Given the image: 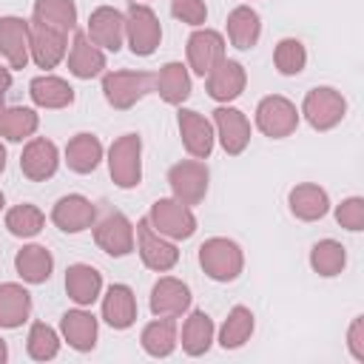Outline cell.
Masks as SVG:
<instances>
[{
	"label": "cell",
	"mask_w": 364,
	"mask_h": 364,
	"mask_svg": "<svg viewBox=\"0 0 364 364\" xmlns=\"http://www.w3.org/2000/svg\"><path fill=\"white\" fill-rule=\"evenodd\" d=\"M154 85H156V77L148 71H111L102 77V94L108 105H114L117 111H128L134 102L151 94Z\"/></svg>",
	"instance_id": "obj_1"
},
{
	"label": "cell",
	"mask_w": 364,
	"mask_h": 364,
	"mask_svg": "<svg viewBox=\"0 0 364 364\" xmlns=\"http://www.w3.org/2000/svg\"><path fill=\"white\" fill-rule=\"evenodd\" d=\"M199 264L202 270L213 279V282H233L239 273H242V250L236 242L230 239H222V236H213L208 242H202L199 247Z\"/></svg>",
	"instance_id": "obj_2"
},
{
	"label": "cell",
	"mask_w": 364,
	"mask_h": 364,
	"mask_svg": "<svg viewBox=\"0 0 364 364\" xmlns=\"http://www.w3.org/2000/svg\"><path fill=\"white\" fill-rule=\"evenodd\" d=\"M142 139L136 134H122L114 139L108 151V171L114 185L119 188H136L142 179Z\"/></svg>",
	"instance_id": "obj_3"
},
{
	"label": "cell",
	"mask_w": 364,
	"mask_h": 364,
	"mask_svg": "<svg viewBox=\"0 0 364 364\" xmlns=\"http://www.w3.org/2000/svg\"><path fill=\"white\" fill-rule=\"evenodd\" d=\"M125 37H128V46L136 57H148L156 51L159 40H162V28H159V20L154 14L151 6L145 3H131L128 11H125Z\"/></svg>",
	"instance_id": "obj_4"
},
{
	"label": "cell",
	"mask_w": 364,
	"mask_h": 364,
	"mask_svg": "<svg viewBox=\"0 0 364 364\" xmlns=\"http://www.w3.org/2000/svg\"><path fill=\"white\" fill-rule=\"evenodd\" d=\"M344 111H347V100L336 88H330V85H321V88L307 91V97L301 102V114H304V119L316 131L336 128L344 119Z\"/></svg>",
	"instance_id": "obj_5"
},
{
	"label": "cell",
	"mask_w": 364,
	"mask_h": 364,
	"mask_svg": "<svg viewBox=\"0 0 364 364\" xmlns=\"http://www.w3.org/2000/svg\"><path fill=\"white\" fill-rule=\"evenodd\" d=\"M148 222L159 236H168V239H191L196 230V216L179 199H156L151 205Z\"/></svg>",
	"instance_id": "obj_6"
},
{
	"label": "cell",
	"mask_w": 364,
	"mask_h": 364,
	"mask_svg": "<svg viewBox=\"0 0 364 364\" xmlns=\"http://www.w3.org/2000/svg\"><path fill=\"white\" fill-rule=\"evenodd\" d=\"M256 125L264 136H273V139H282V136H290L299 125V111L296 105L287 100V97H279V94H270L264 97L259 105H256Z\"/></svg>",
	"instance_id": "obj_7"
},
{
	"label": "cell",
	"mask_w": 364,
	"mask_h": 364,
	"mask_svg": "<svg viewBox=\"0 0 364 364\" xmlns=\"http://www.w3.org/2000/svg\"><path fill=\"white\" fill-rule=\"evenodd\" d=\"M94 242L108 256H128L134 250V228L119 210L105 208L94 225Z\"/></svg>",
	"instance_id": "obj_8"
},
{
	"label": "cell",
	"mask_w": 364,
	"mask_h": 364,
	"mask_svg": "<svg viewBox=\"0 0 364 364\" xmlns=\"http://www.w3.org/2000/svg\"><path fill=\"white\" fill-rule=\"evenodd\" d=\"M168 182H171L173 199H179L182 205H199L208 193V168L199 159L176 162L168 171Z\"/></svg>",
	"instance_id": "obj_9"
},
{
	"label": "cell",
	"mask_w": 364,
	"mask_h": 364,
	"mask_svg": "<svg viewBox=\"0 0 364 364\" xmlns=\"http://www.w3.org/2000/svg\"><path fill=\"white\" fill-rule=\"evenodd\" d=\"M136 242H139V256H142L145 267H151L156 273H165V270H171L179 262V250L168 239H162L151 228L148 219H139V225H136Z\"/></svg>",
	"instance_id": "obj_10"
},
{
	"label": "cell",
	"mask_w": 364,
	"mask_h": 364,
	"mask_svg": "<svg viewBox=\"0 0 364 364\" xmlns=\"http://www.w3.org/2000/svg\"><path fill=\"white\" fill-rule=\"evenodd\" d=\"M85 34L91 37L94 46L108 48V51H119L122 40H125V14H119L111 6H100L91 11Z\"/></svg>",
	"instance_id": "obj_11"
},
{
	"label": "cell",
	"mask_w": 364,
	"mask_h": 364,
	"mask_svg": "<svg viewBox=\"0 0 364 364\" xmlns=\"http://www.w3.org/2000/svg\"><path fill=\"white\" fill-rule=\"evenodd\" d=\"M28 54L40 68H54L65 54V34L37 20L28 23Z\"/></svg>",
	"instance_id": "obj_12"
},
{
	"label": "cell",
	"mask_w": 364,
	"mask_h": 364,
	"mask_svg": "<svg viewBox=\"0 0 364 364\" xmlns=\"http://www.w3.org/2000/svg\"><path fill=\"white\" fill-rule=\"evenodd\" d=\"M219 60H225V40L219 31L199 28L188 37V63L199 77H205Z\"/></svg>",
	"instance_id": "obj_13"
},
{
	"label": "cell",
	"mask_w": 364,
	"mask_h": 364,
	"mask_svg": "<svg viewBox=\"0 0 364 364\" xmlns=\"http://www.w3.org/2000/svg\"><path fill=\"white\" fill-rule=\"evenodd\" d=\"M94 219H97V208L80 193H68V196L57 199V205L51 210V222L63 233H80V230L91 228Z\"/></svg>",
	"instance_id": "obj_14"
},
{
	"label": "cell",
	"mask_w": 364,
	"mask_h": 364,
	"mask_svg": "<svg viewBox=\"0 0 364 364\" xmlns=\"http://www.w3.org/2000/svg\"><path fill=\"white\" fill-rule=\"evenodd\" d=\"M205 77H208V80H205L208 94H210L213 100H219V102L236 100V97L245 91V80H247L242 63H236V60H219Z\"/></svg>",
	"instance_id": "obj_15"
},
{
	"label": "cell",
	"mask_w": 364,
	"mask_h": 364,
	"mask_svg": "<svg viewBox=\"0 0 364 364\" xmlns=\"http://www.w3.org/2000/svg\"><path fill=\"white\" fill-rule=\"evenodd\" d=\"M176 122H179V136H182L185 151L191 156H196V159L210 156V151H213V128H210V122L202 114L188 111V108L179 111Z\"/></svg>",
	"instance_id": "obj_16"
},
{
	"label": "cell",
	"mask_w": 364,
	"mask_h": 364,
	"mask_svg": "<svg viewBox=\"0 0 364 364\" xmlns=\"http://www.w3.org/2000/svg\"><path fill=\"white\" fill-rule=\"evenodd\" d=\"M188 307H191V290H188L185 282L165 276V279H159V282L151 287V313H154V316L176 318V316H182Z\"/></svg>",
	"instance_id": "obj_17"
},
{
	"label": "cell",
	"mask_w": 364,
	"mask_h": 364,
	"mask_svg": "<svg viewBox=\"0 0 364 364\" xmlns=\"http://www.w3.org/2000/svg\"><path fill=\"white\" fill-rule=\"evenodd\" d=\"M57 145L51 139H43V136H34L26 148H23V156H20V171L31 179V182H43L48 176H54L57 171Z\"/></svg>",
	"instance_id": "obj_18"
},
{
	"label": "cell",
	"mask_w": 364,
	"mask_h": 364,
	"mask_svg": "<svg viewBox=\"0 0 364 364\" xmlns=\"http://www.w3.org/2000/svg\"><path fill=\"white\" fill-rule=\"evenodd\" d=\"M213 122H216L219 142H222V148L230 156H236V154H242L247 148V142H250V122L245 119L242 111H236V108H216L213 111Z\"/></svg>",
	"instance_id": "obj_19"
},
{
	"label": "cell",
	"mask_w": 364,
	"mask_h": 364,
	"mask_svg": "<svg viewBox=\"0 0 364 364\" xmlns=\"http://www.w3.org/2000/svg\"><path fill=\"white\" fill-rule=\"evenodd\" d=\"M0 54L11 68H26L28 63V20L0 17Z\"/></svg>",
	"instance_id": "obj_20"
},
{
	"label": "cell",
	"mask_w": 364,
	"mask_h": 364,
	"mask_svg": "<svg viewBox=\"0 0 364 364\" xmlns=\"http://www.w3.org/2000/svg\"><path fill=\"white\" fill-rule=\"evenodd\" d=\"M102 68H105V54L100 51V46H94L85 31H77L68 51V71L80 80H91Z\"/></svg>",
	"instance_id": "obj_21"
},
{
	"label": "cell",
	"mask_w": 364,
	"mask_h": 364,
	"mask_svg": "<svg viewBox=\"0 0 364 364\" xmlns=\"http://www.w3.org/2000/svg\"><path fill=\"white\" fill-rule=\"evenodd\" d=\"M287 202H290L293 216L301 219V222H316V219H321V216L327 213V208H330L327 191L318 188V185H313V182H301V185H296V188L290 191Z\"/></svg>",
	"instance_id": "obj_22"
},
{
	"label": "cell",
	"mask_w": 364,
	"mask_h": 364,
	"mask_svg": "<svg viewBox=\"0 0 364 364\" xmlns=\"http://www.w3.org/2000/svg\"><path fill=\"white\" fill-rule=\"evenodd\" d=\"M102 318L114 330H125L136 318V299L128 284H111L102 299Z\"/></svg>",
	"instance_id": "obj_23"
},
{
	"label": "cell",
	"mask_w": 364,
	"mask_h": 364,
	"mask_svg": "<svg viewBox=\"0 0 364 364\" xmlns=\"http://www.w3.org/2000/svg\"><path fill=\"white\" fill-rule=\"evenodd\" d=\"M28 313H31V293L14 282L0 284V327L14 330L28 318Z\"/></svg>",
	"instance_id": "obj_24"
},
{
	"label": "cell",
	"mask_w": 364,
	"mask_h": 364,
	"mask_svg": "<svg viewBox=\"0 0 364 364\" xmlns=\"http://www.w3.org/2000/svg\"><path fill=\"white\" fill-rule=\"evenodd\" d=\"M100 290H102V276L91 264L80 262V264H71L65 270V293H68L71 301L91 304V301H97Z\"/></svg>",
	"instance_id": "obj_25"
},
{
	"label": "cell",
	"mask_w": 364,
	"mask_h": 364,
	"mask_svg": "<svg viewBox=\"0 0 364 364\" xmlns=\"http://www.w3.org/2000/svg\"><path fill=\"white\" fill-rule=\"evenodd\" d=\"M60 330H63L65 341L80 353H88L97 344V318L85 310H68L60 318Z\"/></svg>",
	"instance_id": "obj_26"
},
{
	"label": "cell",
	"mask_w": 364,
	"mask_h": 364,
	"mask_svg": "<svg viewBox=\"0 0 364 364\" xmlns=\"http://www.w3.org/2000/svg\"><path fill=\"white\" fill-rule=\"evenodd\" d=\"M28 94L40 108H65L74 102V88L65 80L51 77V74L34 77L28 85Z\"/></svg>",
	"instance_id": "obj_27"
},
{
	"label": "cell",
	"mask_w": 364,
	"mask_h": 364,
	"mask_svg": "<svg viewBox=\"0 0 364 364\" xmlns=\"http://www.w3.org/2000/svg\"><path fill=\"white\" fill-rule=\"evenodd\" d=\"M102 159V142L94 134H77L68 145H65V162L74 173H91L97 171Z\"/></svg>",
	"instance_id": "obj_28"
},
{
	"label": "cell",
	"mask_w": 364,
	"mask_h": 364,
	"mask_svg": "<svg viewBox=\"0 0 364 364\" xmlns=\"http://www.w3.org/2000/svg\"><path fill=\"white\" fill-rule=\"evenodd\" d=\"M14 267H17V273H20L23 282H28V284H43V282L51 276L54 259H51V253H48L43 245H28V247L17 250Z\"/></svg>",
	"instance_id": "obj_29"
},
{
	"label": "cell",
	"mask_w": 364,
	"mask_h": 364,
	"mask_svg": "<svg viewBox=\"0 0 364 364\" xmlns=\"http://www.w3.org/2000/svg\"><path fill=\"white\" fill-rule=\"evenodd\" d=\"M259 34H262V23H259V14L250 6H236L228 14V37L236 48H242V51L253 48Z\"/></svg>",
	"instance_id": "obj_30"
},
{
	"label": "cell",
	"mask_w": 364,
	"mask_h": 364,
	"mask_svg": "<svg viewBox=\"0 0 364 364\" xmlns=\"http://www.w3.org/2000/svg\"><path fill=\"white\" fill-rule=\"evenodd\" d=\"M139 341H142V350H145L148 355H154V358L171 355L173 347H176V321L168 318V316H159L156 321L145 324Z\"/></svg>",
	"instance_id": "obj_31"
},
{
	"label": "cell",
	"mask_w": 364,
	"mask_h": 364,
	"mask_svg": "<svg viewBox=\"0 0 364 364\" xmlns=\"http://www.w3.org/2000/svg\"><path fill=\"white\" fill-rule=\"evenodd\" d=\"M154 88H156L159 97H162L165 102H171V105L185 102V100L191 97V77H188V68H185L182 63H168V65H162L159 74H156V85H154Z\"/></svg>",
	"instance_id": "obj_32"
},
{
	"label": "cell",
	"mask_w": 364,
	"mask_h": 364,
	"mask_svg": "<svg viewBox=\"0 0 364 364\" xmlns=\"http://www.w3.org/2000/svg\"><path fill=\"white\" fill-rule=\"evenodd\" d=\"M213 341V321L205 310H193L182 327V350L188 355H205Z\"/></svg>",
	"instance_id": "obj_33"
},
{
	"label": "cell",
	"mask_w": 364,
	"mask_h": 364,
	"mask_svg": "<svg viewBox=\"0 0 364 364\" xmlns=\"http://www.w3.org/2000/svg\"><path fill=\"white\" fill-rule=\"evenodd\" d=\"M34 20L68 34L77 26V6L71 0H37L34 3Z\"/></svg>",
	"instance_id": "obj_34"
},
{
	"label": "cell",
	"mask_w": 364,
	"mask_h": 364,
	"mask_svg": "<svg viewBox=\"0 0 364 364\" xmlns=\"http://www.w3.org/2000/svg\"><path fill=\"white\" fill-rule=\"evenodd\" d=\"M347 264V250L341 242L336 239H321L313 245L310 250V267L318 273V276H338Z\"/></svg>",
	"instance_id": "obj_35"
},
{
	"label": "cell",
	"mask_w": 364,
	"mask_h": 364,
	"mask_svg": "<svg viewBox=\"0 0 364 364\" xmlns=\"http://www.w3.org/2000/svg\"><path fill=\"white\" fill-rule=\"evenodd\" d=\"M250 333H253V313L247 307L236 304L228 313V318H225V324L219 330V344L225 350H236V347H242L250 338Z\"/></svg>",
	"instance_id": "obj_36"
},
{
	"label": "cell",
	"mask_w": 364,
	"mask_h": 364,
	"mask_svg": "<svg viewBox=\"0 0 364 364\" xmlns=\"http://www.w3.org/2000/svg\"><path fill=\"white\" fill-rule=\"evenodd\" d=\"M40 119L31 108H0V136L11 142H23L37 131Z\"/></svg>",
	"instance_id": "obj_37"
},
{
	"label": "cell",
	"mask_w": 364,
	"mask_h": 364,
	"mask_svg": "<svg viewBox=\"0 0 364 364\" xmlns=\"http://www.w3.org/2000/svg\"><path fill=\"white\" fill-rule=\"evenodd\" d=\"M43 225H46L43 210H40L37 205H28V202L14 205V208L6 213V228H9V233H14V236H20V239L37 236V233L43 230Z\"/></svg>",
	"instance_id": "obj_38"
},
{
	"label": "cell",
	"mask_w": 364,
	"mask_h": 364,
	"mask_svg": "<svg viewBox=\"0 0 364 364\" xmlns=\"http://www.w3.org/2000/svg\"><path fill=\"white\" fill-rule=\"evenodd\" d=\"M273 63H276L279 74L293 77V74H299V71L304 68L307 51H304V46H301L296 37H284V40H279V46H276V51H273Z\"/></svg>",
	"instance_id": "obj_39"
},
{
	"label": "cell",
	"mask_w": 364,
	"mask_h": 364,
	"mask_svg": "<svg viewBox=\"0 0 364 364\" xmlns=\"http://www.w3.org/2000/svg\"><path fill=\"white\" fill-rule=\"evenodd\" d=\"M26 347H28V355H31V358H37V361H48V358L57 355V350H60V338H57V333H54L48 324L34 321L31 330H28V341H26Z\"/></svg>",
	"instance_id": "obj_40"
},
{
	"label": "cell",
	"mask_w": 364,
	"mask_h": 364,
	"mask_svg": "<svg viewBox=\"0 0 364 364\" xmlns=\"http://www.w3.org/2000/svg\"><path fill=\"white\" fill-rule=\"evenodd\" d=\"M336 219L341 228L347 230H361L364 228V199L361 196H350L336 208Z\"/></svg>",
	"instance_id": "obj_41"
},
{
	"label": "cell",
	"mask_w": 364,
	"mask_h": 364,
	"mask_svg": "<svg viewBox=\"0 0 364 364\" xmlns=\"http://www.w3.org/2000/svg\"><path fill=\"white\" fill-rule=\"evenodd\" d=\"M171 14L182 23L202 26L208 17V9H205V0H171Z\"/></svg>",
	"instance_id": "obj_42"
},
{
	"label": "cell",
	"mask_w": 364,
	"mask_h": 364,
	"mask_svg": "<svg viewBox=\"0 0 364 364\" xmlns=\"http://www.w3.org/2000/svg\"><path fill=\"white\" fill-rule=\"evenodd\" d=\"M347 344H350V353L355 361H364V318H353L350 324V333H347Z\"/></svg>",
	"instance_id": "obj_43"
},
{
	"label": "cell",
	"mask_w": 364,
	"mask_h": 364,
	"mask_svg": "<svg viewBox=\"0 0 364 364\" xmlns=\"http://www.w3.org/2000/svg\"><path fill=\"white\" fill-rule=\"evenodd\" d=\"M9 88H11V71L9 68H0V108H3V100H6Z\"/></svg>",
	"instance_id": "obj_44"
},
{
	"label": "cell",
	"mask_w": 364,
	"mask_h": 364,
	"mask_svg": "<svg viewBox=\"0 0 364 364\" xmlns=\"http://www.w3.org/2000/svg\"><path fill=\"white\" fill-rule=\"evenodd\" d=\"M6 358H9V347H6V341L0 338V364H3Z\"/></svg>",
	"instance_id": "obj_45"
},
{
	"label": "cell",
	"mask_w": 364,
	"mask_h": 364,
	"mask_svg": "<svg viewBox=\"0 0 364 364\" xmlns=\"http://www.w3.org/2000/svg\"><path fill=\"white\" fill-rule=\"evenodd\" d=\"M3 168H6V148L0 145V173H3Z\"/></svg>",
	"instance_id": "obj_46"
},
{
	"label": "cell",
	"mask_w": 364,
	"mask_h": 364,
	"mask_svg": "<svg viewBox=\"0 0 364 364\" xmlns=\"http://www.w3.org/2000/svg\"><path fill=\"white\" fill-rule=\"evenodd\" d=\"M0 208H3V191H0Z\"/></svg>",
	"instance_id": "obj_47"
}]
</instances>
